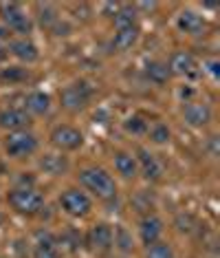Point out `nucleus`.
<instances>
[{
  "instance_id": "nucleus-1",
  "label": "nucleus",
  "mask_w": 220,
  "mask_h": 258,
  "mask_svg": "<svg viewBox=\"0 0 220 258\" xmlns=\"http://www.w3.org/2000/svg\"><path fill=\"white\" fill-rule=\"evenodd\" d=\"M79 183L103 201L115 199V195H117V183L103 168H84L79 172Z\"/></svg>"
},
{
  "instance_id": "nucleus-2",
  "label": "nucleus",
  "mask_w": 220,
  "mask_h": 258,
  "mask_svg": "<svg viewBox=\"0 0 220 258\" xmlns=\"http://www.w3.org/2000/svg\"><path fill=\"white\" fill-rule=\"evenodd\" d=\"M7 199H9L11 208L27 216H36L44 208V197L40 195L36 187H14Z\"/></svg>"
},
{
  "instance_id": "nucleus-3",
  "label": "nucleus",
  "mask_w": 220,
  "mask_h": 258,
  "mask_svg": "<svg viewBox=\"0 0 220 258\" xmlns=\"http://www.w3.org/2000/svg\"><path fill=\"white\" fill-rule=\"evenodd\" d=\"M90 97H92V86L82 80V82H75V84H68L66 89H62L60 104L66 110H82L88 106Z\"/></svg>"
},
{
  "instance_id": "nucleus-4",
  "label": "nucleus",
  "mask_w": 220,
  "mask_h": 258,
  "mask_svg": "<svg viewBox=\"0 0 220 258\" xmlns=\"http://www.w3.org/2000/svg\"><path fill=\"white\" fill-rule=\"evenodd\" d=\"M0 18H3L5 27H7L9 31L22 33V36L31 33V20H29V16L25 14L22 5H18V3H0Z\"/></svg>"
},
{
  "instance_id": "nucleus-5",
  "label": "nucleus",
  "mask_w": 220,
  "mask_h": 258,
  "mask_svg": "<svg viewBox=\"0 0 220 258\" xmlns=\"http://www.w3.org/2000/svg\"><path fill=\"white\" fill-rule=\"evenodd\" d=\"M5 150H7L9 157H16V159H22V157H29L38 150V137L33 133L27 131H18L7 137V144H5Z\"/></svg>"
},
{
  "instance_id": "nucleus-6",
  "label": "nucleus",
  "mask_w": 220,
  "mask_h": 258,
  "mask_svg": "<svg viewBox=\"0 0 220 258\" xmlns=\"http://www.w3.org/2000/svg\"><path fill=\"white\" fill-rule=\"evenodd\" d=\"M60 203H62V210L71 216H86L92 208L88 195L82 190H75V187L73 190H66L64 195L60 197Z\"/></svg>"
},
{
  "instance_id": "nucleus-7",
  "label": "nucleus",
  "mask_w": 220,
  "mask_h": 258,
  "mask_svg": "<svg viewBox=\"0 0 220 258\" xmlns=\"http://www.w3.org/2000/svg\"><path fill=\"white\" fill-rule=\"evenodd\" d=\"M51 142L60 150H77L84 144V135L73 126H57L51 133Z\"/></svg>"
},
{
  "instance_id": "nucleus-8",
  "label": "nucleus",
  "mask_w": 220,
  "mask_h": 258,
  "mask_svg": "<svg viewBox=\"0 0 220 258\" xmlns=\"http://www.w3.org/2000/svg\"><path fill=\"white\" fill-rule=\"evenodd\" d=\"M31 124V117L25 108H5L0 110V128L5 131H25V128Z\"/></svg>"
},
{
  "instance_id": "nucleus-9",
  "label": "nucleus",
  "mask_w": 220,
  "mask_h": 258,
  "mask_svg": "<svg viewBox=\"0 0 220 258\" xmlns=\"http://www.w3.org/2000/svg\"><path fill=\"white\" fill-rule=\"evenodd\" d=\"M135 159H137V168L141 170V174L148 181H159L161 179V174H163V168H161V163L156 161V157L150 150L139 148Z\"/></svg>"
},
{
  "instance_id": "nucleus-10",
  "label": "nucleus",
  "mask_w": 220,
  "mask_h": 258,
  "mask_svg": "<svg viewBox=\"0 0 220 258\" xmlns=\"http://www.w3.org/2000/svg\"><path fill=\"white\" fill-rule=\"evenodd\" d=\"M183 117L189 126L200 128V126H207L211 121V108L207 106V104L187 102V106L183 108Z\"/></svg>"
},
{
  "instance_id": "nucleus-11",
  "label": "nucleus",
  "mask_w": 220,
  "mask_h": 258,
  "mask_svg": "<svg viewBox=\"0 0 220 258\" xmlns=\"http://www.w3.org/2000/svg\"><path fill=\"white\" fill-rule=\"evenodd\" d=\"M139 232H141V240H143V245H154V243H159V238H161V234H163V221L159 219V216H154V214H148V216H143V221H141V227H139Z\"/></svg>"
},
{
  "instance_id": "nucleus-12",
  "label": "nucleus",
  "mask_w": 220,
  "mask_h": 258,
  "mask_svg": "<svg viewBox=\"0 0 220 258\" xmlns=\"http://www.w3.org/2000/svg\"><path fill=\"white\" fill-rule=\"evenodd\" d=\"M7 53L16 55V57H18V60L27 62V64L36 62L38 57H40L38 46L33 44L29 38H18V40H11V42H9V51H7Z\"/></svg>"
},
{
  "instance_id": "nucleus-13",
  "label": "nucleus",
  "mask_w": 220,
  "mask_h": 258,
  "mask_svg": "<svg viewBox=\"0 0 220 258\" xmlns=\"http://www.w3.org/2000/svg\"><path fill=\"white\" fill-rule=\"evenodd\" d=\"M68 168H71V163L64 155H44L40 159V170L51 174V177H62L68 172Z\"/></svg>"
},
{
  "instance_id": "nucleus-14",
  "label": "nucleus",
  "mask_w": 220,
  "mask_h": 258,
  "mask_svg": "<svg viewBox=\"0 0 220 258\" xmlns=\"http://www.w3.org/2000/svg\"><path fill=\"white\" fill-rule=\"evenodd\" d=\"M88 240L97 249H110L113 247V227L106 225V223H97V225L90 227Z\"/></svg>"
},
{
  "instance_id": "nucleus-15",
  "label": "nucleus",
  "mask_w": 220,
  "mask_h": 258,
  "mask_svg": "<svg viewBox=\"0 0 220 258\" xmlns=\"http://www.w3.org/2000/svg\"><path fill=\"white\" fill-rule=\"evenodd\" d=\"M176 27L183 33H189V36H200V31L205 29V20L194 11H181L176 18Z\"/></svg>"
},
{
  "instance_id": "nucleus-16",
  "label": "nucleus",
  "mask_w": 220,
  "mask_h": 258,
  "mask_svg": "<svg viewBox=\"0 0 220 258\" xmlns=\"http://www.w3.org/2000/svg\"><path fill=\"white\" fill-rule=\"evenodd\" d=\"M167 69H170V73H174V75H192L194 69H196L194 55L187 53V51H178V53L172 55Z\"/></svg>"
},
{
  "instance_id": "nucleus-17",
  "label": "nucleus",
  "mask_w": 220,
  "mask_h": 258,
  "mask_svg": "<svg viewBox=\"0 0 220 258\" xmlns=\"http://www.w3.org/2000/svg\"><path fill=\"white\" fill-rule=\"evenodd\" d=\"M33 258H60L57 243L49 232H40L38 245H36V249H33Z\"/></svg>"
},
{
  "instance_id": "nucleus-18",
  "label": "nucleus",
  "mask_w": 220,
  "mask_h": 258,
  "mask_svg": "<svg viewBox=\"0 0 220 258\" xmlns=\"http://www.w3.org/2000/svg\"><path fill=\"white\" fill-rule=\"evenodd\" d=\"M115 168L124 179H135L139 168H137V159L130 155V152H117L115 155Z\"/></svg>"
},
{
  "instance_id": "nucleus-19",
  "label": "nucleus",
  "mask_w": 220,
  "mask_h": 258,
  "mask_svg": "<svg viewBox=\"0 0 220 258\" xmlns=\"http://www.w3.org/2000/svg\"><path fill=\"white\" fill-rule=\"evenodd\" d=\"M25 104H27L29 113L44 115V113H49V108H51V97L44 95V93H40V91H33V93H29V95H27Z\"/></svg>"
},
{
  "instance_id": "nucleus-20",
  "label": "nucleus",
  "mask_w": 220,
  "mask_h": 258,
  "mask_svg": "<svg viewBox=\"0 0 220 258\" xmlns=\"http://www.w3.org/2000/svg\"><path fill=\"white\" fill-rule=\"evenodd\" d=\"M115 27L119 29H130L137 27V7L132 5H119V11L115 14Z\"/></svg>"
},
{
  "instance_id": "nucleus-21",
  "label": "nucleus",
  "mask_w": 220,
  "mask_h": 258,
  "mask_svg": "<svg viewBox=\"0 0 220 258\" xmlns=\"http://www.w3.org/2000/svg\"><path fill=\"white\" fill-rule=\"evenodd\" d=\"M36 9H38V20H40V25H42L44 29H53L57 22H60V14H57V9L53 7V5L38 3Z\"/></svg>"
},
{
  "instance_id": "nucleus-22",
  "label": "nucleus",
  "mask_w": 220,
  "mask_h": 258,
  "mask_svg": "<svg viewBox=\"0 0 220 258\" xmlns=\"http://www.w3.org/2000/svg\"><path fill=\"white\" fill-rule=\"evenodd\" d=\"M139 38V29L137 27H130V29H119L117 33H115V40H113V46L117 51H128L132 44L137 42Z\"/></svg>"
},
{
  "instance_id": "nucleus-23",
  "label": "nucleus",
  "mask_w": 220,
  "mask_h": 258,
  "mask_svg": "<svg viewBox=\"0 0 220 258\" xmlns=\"http://www.w3.org/2000/svg\"><path fill=\"white\" fill-rule=\"evenodd\" d=\"M170 69H167V64L163 62H150L146 67V78L152 82V84H165L167 80H170Z\"/></svg>"
},
{
  "instance_id": "nucleus-24",
  "label": "nucleus",
  "mask_w": 220,
  "mask_h": 258,
  "mask_svg": "<svg viewBox=\"0 0 220 258\" xmlns=\"http://www.w3.org/2000/svg\"><path fill=\"white\" fill-rule=\"evenodd\" d=\"M0 80H3L5 84H20V82L29 80V71L22 67H7L0 71Z\"/></svg>"
},
{
  "instance_id": "nucleus-25",
  "label": "nucleus",
  "mask_w": 220,
  "mask_h": 258,
  "mask_svg": "<svg viewBox=\"0 0 220 258\" xmlns=\"http://www.w3.org/2000/svg\"><path fill=\"white\" fill-rule=\"evenodd\" d=\"M132 208L137 210V212H141V214H152V208H154V199L150 192L146 190H141V192H137L135 197H132Z\"/></svg>"
},
{
  "instance_id": "nucleus-26",
  "label": "nucleus",
  "mask_w": 220,
  "mask_h": 258,
  "mask_svg": "<svg viewBox=\"0 0 220 258\" xmlns=\"http://www.w3.org/2000/svg\"><path fill=\"white\" fill-rule=\"evenodd\" d=\"M148 128H150V124L143 119L141 115H130L128 119L124 121V131L128 135H135V137H139V135H146Z\"/></svg>"
},
{
  "instance_id": "nucleus-27",
  "label": "nucleus",
  "mask_w": 220,
  "mask_h": 258,
  "mask_svg": "<svg viewBox=\"0 0 220 258\" xmlns=\"http://www.w3.org/2000/svg\"><path fill=\"white\" fill-rule=\"evenodd\" d=\"M113 243L117 245V247L121 249V251H126V254H128V251H132V247H135V240H132V234L126 230L124 225H119L117 230L113 232Z\"/></svg>"
},
{
  "instance_id": "nucleus-28",
  "label": "nucleus",
  "mask_w": 220,
  "mask_h": 258,
  "mask_svg": "<svg viewBox=\"0 0 220 258\" xmlns=\"http://www.w3.org/2000/svg\"><path fill=\"white\" fill-rule=\"evenodd\" d=\"M148 135H150V139H152L154 144H167L170 142V137H172V131L167 128V124H163V121H154L152 126L148 128Z\"/></svg>"
},
{
  "instance_id": "nucleus-29",
  "label": "nucleus",
  "mask_w": 220,
  "mask_h": 258,
  "mask_svg": "<svg viewBox=\"0 0 220 258\" xmlns=\"http://www.w3.org/2000/svg\"><path fill=\"white\" fill-rule=\"evenodd\" d=\"M146 258H174V251H172V245L170 243H154L148 247V254Z\"/></svg>"
},
{
  "instance_id": "nucleus-30",
  "label": "nucleus",
  "mask_w": 220,
  "mask_h": 258,
  "mask_svg": "<svg viewBox=\"0 0 220 258\" xmlns=\"http://www.w3.org/2000/svg\"><path fill=\"white\" fill-rule=\"evenodd\" d=\"M62 240H64L71 249H79V245H82V236H79V232L73 230V227L71 230H66V234L62 236Z\"/></svg>"
},
{
  "instance_id": "nucleus-31",
  "label": "nucleus",
  "mask_w": 220,
  "mask_h": 258,
  "mask_svg": "<svg viewBox=\"0 0 220 258\" xmlns=\"http://www.w3.org/2000/svg\"><path fill=\"white\" fill-rule=\"evenodd\" d=\"M176 227H178V232L189 234V232L194 230V219L189 214H178L176 216Z\"/></svg>"
},
{
  "instance_id": "nucleus-32",
  "label": "nucleus",
  "mask_w": 220,
  "mask_h": 258,
  "mask_svg": "<svg viewBox=\"0 0 220 258\" xmlns=\"http://www.w3.org/2000/svg\"><path fill=\"white\" fill-rule=\"evenodd\" d=\"M205 67H207V73H209L211 78H218V75H220V64H218V60H209Z\"/></svg>"
},
{
  "instance_id": "nucleus-33",
  "label": "nucleus",
  "mask_w": 220,
  "mask_h": 258,
  "mask_svg": "<svg viewBox=\"0 0 220 258\" xmlns=\"http://www.w3.org/2000/svg\"><path fill=\"white\" fill-rule=\"evenodd\" d=\"M51 31H53L55 36H66V33L71 31V27H68L66 22H62V20H60V22H57V25H55L53 29H51Z\"/></svg>"
},
{
  "instance_id": "nucleus-34",
  "label": "nucleus",
  "mask_w": 220,
  "mask_h": 258,
  "mask_svg": "<svg viewBox=\"0 0 220 258\" xmlns=\"http://www.w3.org/2000/svg\"><path fill=\"white\" fill-rule=\"evenodd\" d=\"M137 7H139V9H150V11H152V9L156 7V5H154V3H139Z\"/></svg>"
},
{
  "instance_id": "nucleus-35",
  "label": "nucleus",
  "mask_w": 220,
  "mask_h": 258,
  "mask_svg": "<svg viewBox=\"0 0 220 258\" xmlns=\"http://www.w3.org/2000/svg\"><path fill=\"white\" fill-rule=\"evenodd\" d=\"M0 40H9V29L0 27Z\"/></svg>"
},
{
  "instance_id": "nucleus-36",
  "label": "nucleus",
  "mask_w": 220,
  "mask_h": 258,
  "mask_svg": "<svg viewBox=\"0 0 220 258\" xmlns=\"http://www.w3.org/2000/svg\"><path fill=\"white\" fill-rule=\"evenodd\" d=\"M5 57H7V51H5V46H3V44H0V62H3V60H5Z\"/></svg>"
},
{
  "instance_id": "nucleus-37",
  "label": "nucleus",
  "mask_w": 220,
  "mask_h": 258,
  "mask_svg": "<svg viewBox=\"0 0 220 258\" xmlns=\"http://www.w3.org/2000/svg\"><path fill=\"white\" fill-rule=\"evenodd\" d=\"M202 7H205V9H216V7H218V3H205Z\"/></svg>"
}]
</instances>
